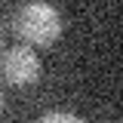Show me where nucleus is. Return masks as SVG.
<instances>
[{
	"label": "nucleus",
	"instance_id": "obj_3",
	"mask_svg": "<svg viewBox=\"0 0 123 123\" xmlns=\"http://www.w3.org/2000/svg\"><path fill=\"white\" fill-rule=\"evenodd\" d=\"M37 123H86V120H80L77 114H65V111H49V114H43Z\"/></svg>",
	"mask_w": 123,
	"mask_h": 123
},
{
	"label": "nucleus",
	"instance_id": "obj_1",
	"mask_svg": "<svg viewBox=\"0 0 123 123\" xmlns=\"http://www.w3.org/2000/svg\"><path fill=\"white\" fill-rule=\"evenodd\" d=\"M15 34L31 46H49L62 34V12L49 3H25L12 12Z\"/></svg>",
	"mask_w": 123,
	"mask_h": 123
},
{
	"label": "nucleus",
	"instance_id": "obj_5",
	"mask_svg": "<svg viewBox=\"0 0 123 123\" xmlns=\"http://www.w3.org/2000/svg\"><path fill=\"white\" fill-rule=\"evenodd\" d=\"M0 46H3V37H0Z\"/></svg>",
	"mask_w": 123,
	"mask_h": 123
},
{
	"label": "nucleus",
	"instance_id": "obj_2",
	"mask_svg": "<svg viewBox=\"0 0 123 123\" xmlns=\"http://www.w3.org/2000/svg\"><path fill=\"white\" fill-rule=\"evenodd\" d=\"M40 59H37V52L31 49V46H12V49H6L3 52V74L9 83L15 86H28L34 83L37 77H40Z\"/></svg>",
	"mask_w": 123,
	"mask_h": 123
},
{
	"label": "nucleus",
	"instance_id": "obj_4",
	"mask_svg": "<svg viewBox=\"0 0 123 123\" xmlns=\"http://www.w3.org/2000/svg\"><path fill=\"white\" fill-rule=\"evenodd\" d=\"M0 111H3V89H0Z\"/></svg>",
	"mask_w": 123,
	"mask_h": 123
}]
</instances>
